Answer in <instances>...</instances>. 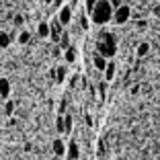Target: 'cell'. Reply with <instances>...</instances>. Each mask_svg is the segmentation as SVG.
Returning a JSON list of instances; mask_svg holds the SVG:
<instances>
[{
  "label": "cell",
  "instance_id": "cell-6",
  "mask_svg": "<svg viewBox=\"0 0 160 160\" xmlns=\"http://www.w3.org/2000/svg\"><path fill=\"white\" fill-rule=\"evenodd\" d=\"M148 52H150V43H148V41H142L140 45H138V52L136 53H138V58H144Z\"/></svg>",
  "mask_w": 160,
  "mask_h": 160
},
{
  "label": "cell",
  "instance_id": "cell-5",
  "mask_svg": "<svg viewBox=\"0 0 160 160\" xmlns=\"http://www.w3.org/2000/svg\"><path fill=\"white\" fill-rule=\"evenodd\" d=\"M115 70H117V64H115V62H109L107 68H105V80H107V82H111V80H113Z\"/></svg>",
  "mask_w": 160,
  "mask_h": 160
},
{
  "label": "cell",
  "instance_id": "cell-3",
  "mask_svg": "<svg viewBox=\"0 0 160 160\" xmlns=\"http://www.w3.org/2000/svg\"><path fill=\"white\" fill-rule=\"evenodd\" d=\"M129 19H132V8H129L127 4H123V6H119V8H115L113 21H115L117 25H125Z\"/></svg>",
  "mask_w": 160,
  "mask_h": 160
},
{
  "label": "cell",
  "instance_id": "cell-8",
  "mask_svg": "<svg viewBox=\"0 0 160 160\" xmlns=\"http://www.w3.org/2000/svg\"><path fill=\"white\" fill-rule=\"evenodd\" d=\"M111 4H113L115 8H119V6H123V0H111Z\"/></svg>",
  "mask_w": 160,
  "mask_h": 160
},
{
  "label": "cell",
  "instance_id": "cell-7",
  "mask_svg": "<svg viewBox=\"0 0 160 160\" xmlns=\"http://www.w3.org/2000/svg\"><path fill=\"white\" fill-rule=\"evenodd\" d=\"M70 17H72V8L70 6H64V8H62V23L66 25L68 21H70Z\"/></svg>",
  "mask_w": 160,
  "mask_h": 160
},
{
  "label": "cell",
  "instance_id": "cell-2",
  "mask_svg": "<svg viewBox=\"0 0 160 160\" xmlns=\"http://www.w3.org/2000/svg\"><path fill=\"white\" fill-rule=\"evenodd\" d=\"M97 53H101L105 58H111L117 53V39H115V35L111 31H103L99 35V39H97Z\"/></svg>",
  "mask_w": 160,
  "mask_h": 160
},
{
  "label": "cell",
  "instance_id": "cell-1",
  "mask_svg": "<svg viewBox=\"0 0 160 160\" xmlns=\"http://www.w3.org/2000/svg\"><path fill=\"white\" fill-rule=\"evenodd\" d=\"M115 14V6L111 4V0H97V4L90 10V19L94 25H107L113 19Z\"/></svg>",
  "mask_w": 160,
  "mask_h": 160
},
{
  "label": "cell",
  "instance_id": "cell-4",
  "mask_svg": "<svg viewBox=\"0 0 160 160\" xmlns=\"http://www.w3.org/2000/svg\"><path fill=\"white\" fill-rule=\"evenodd\" d=\"M92 62H94V68L99 72H105V68H107V58L105 56H101V53H94V58H92Z\"/></svg>",
  "mask_w": 160,
  "mask_h": 160
}]
</instances>
